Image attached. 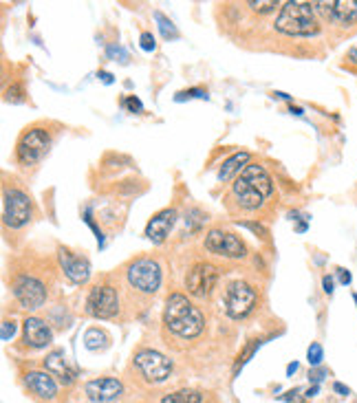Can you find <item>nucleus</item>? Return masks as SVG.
<instances>
[{
    "mask_svg": "<svg viewBox=\"0 0 357 403\" xmlns=\"http://www.w3.org/2000/svg\"><path fill=\"white\" fill-rule=\"evenodd\" d=\"M164 326L174 337L194 339L203 333L205 318L201 313V308L194 306L192 300H188V296H183V293H172V296L166 300Z\"/></svg>",
    "mask_w": 357,
    "mask_h": 403,
    "instance_id": "obj_1",
    "label": "nucleus"
},
{
    "mask_svg": "<svg viewBox=\"0 0 357 403\" xmlns=\"http://www.w3.org/2000/svg\"><path fill=\"white\" fill-rule=\"evenodd\" d=\"M274 194L272 176L265 172L258 163H249V166L236 176L234 186H231V196L238 200L243 210H258L265 198Z\"/></svg>",
    "mask_w": 357,
    "mask_h": 403,
    "instance_id": "obj_2",
    "label": "nucleus"
},
{
    "mask_svg": "<svg viewBox=\"0 0 357 403\" xmlns=\"http://www.w3.org/2000/svg\"><path fill=\"white\" fill-rule=\"evenodd\" d=\"M276 31L289 35V38H311V35L320 33V18L313 9V3H284L276 23Z\"/></svg>",
    "mask_w": 357,
    "mask_h": 403,
    "instance_id": "obj_3",
    "label": "nucleus"
},
{
    "mask_svg": "<svg viewBox=\"0 0 357 403\" xmlns=\"http://www.w3.org/2000/svg\"><path fill=\"white\" fill-rule=\"evenodd\" d=\"M133 366L139 379H144L150 386L166 383L172 377V359L155 351V348H141V351H137L133 357Z\"/></svg>",
    "mask_w": 357,
    "mask_h": 403,
    "instance_id": "obj_4",
    "label": "nucleus"
},
{
    "mask_svg": "<svg viewBox=\"0 0 357 403\" xmlns=\"http://www.w3.org/2000/svg\"><path fill=\"white\" fill-rule=\"evenodd\" d=\"M49 145H51L49 131H44L40 126L27 128L16 145V161L20 163L23 168H31L38 161H42V157L49 152Z\"/></svg>",
    "mask_w": 357,
    "mask_h": 403,
    "instance_id": "obj_5",
    "label": "nucleus"
},
{
    "mask_svg": "<svg viewBox=\"0 0 357 403\" xmlns=\"http://www.w3.org/2000/svg\"><path fill=\"white\" fill-rule=\"evenodd\" d=\"M86 313L95 320H115L119 315V293L109 282H97L86 296Z\"/></svg>",
    "mask_w": 357,
    "mask_h": 403,
    "instance_id": "obj_6",
    "label": "nucleus"
},
{
    "mask_svg": "<svg viewBox=\"0 0 357 403\" xmlns=\"http://www.w3.org/2000/svg\"><path fill=\"white\" fill-rule=\"evenodd\" d=\"M128 284L144 296H155L162 287V267L152 258H137L126 267Z\"/></svg>",
    "mask_w": 357,
    "mask_h": 403,
    "instance_id": "obj_7",
    "label": "nucleus"
},
{
    "mask_svg": "<svg viewBox=\"0 0 357 403\" xmlns=\"http://www.w3.org/2000/svg\"><path fill=\"white\" fill-rule=\"evenodd\" d=\"M256 300L258 296L252 284H247L243 280H234L227 284L223 293V308L231 320H243L254 311Z\"/></svg>",
    "mask_w": 357,
    "mask_h": 403,
    "instance_id": "obj_8",
    "label": "nucleus"
},
{
    "mask_svg": "<svg viewBox=\"0 0 357 403\" xmlns=\"http://www.w3.org/2000/svg\"><path fill=\"white\" fill-rule=\"evenodd\" d=\"M315 13L333 29H351L357 25V0H320Z\"/></svg>",
    "mask_w": 357,
    "mask_h": 403,
    "instance_id": "obj_9",
    "label": "nucleus"
},
{
    "mask_svg": "<svg viewBox=\"0 0 357 403\" xmlns=\"http://www.w3.org/2000/svg\"><path fill=\"white\" fill-rule=\"evenodd\" d=\"M33 216L31 198L27 192L18 188H5L3 192V221L11 229L25 227Z\"/></svg>",
    "mask_w": 357,
    "mask_h": 403,
    "instance_id": "obj_10",
    "label": "nucleus"
},
{
    "mask_svg": "<svg viewBox=\"0 0 357 403\" xmlns=\"http://www.w3.org/2000/svg\"><path fill=\"white\" fill-rule=\"evenodd\" d=\"M11 291H13V298L23 308H40L49 296L44 282L31 276V273H18L11 282Z\"/></svg>",
    "mask_w": 357,
    "mask_h": 403,
    "instance_id": "obj_11",
    "label": "nucleus"
},
{
    "mask_svg": "<svg viewBox=\"0 0 357 403\" xmlns=\"http://www.w3.org/2000/svg\"><path fill=\"white\" fill-rule=\"evenodd\" d=\"M221 278V269L212 263H196L186 276V289L192 298H210Z\"/></svg>",
    "mask_w": 357,
    "mask_h": 403,
    "instance_id": "obj_12",
    "label": "nucleus"
},
{
    "mask_svg": "<svg viewBox=\"0 0 357 403\" xmlns=\"http://www.w3.org/2000/svg\"><path fill=\"white\" fill-rule=\"evenodd\" d=\"M203 247L212 255H221V258H229V260L245 258V253H247V247L241 238L225 229H210L205 234Z\"/></svg>",
    "mask_w": 357,
    "mask_h": 403,
    "instance_id": "obj_13",
    "label": "nucleus"
},
{
    "mask_svg": "<svg viewBox=\"0 0 357 403\" xmlns=\"http://www.w3.org/2000/svg\"><path fill=\"white\" fill-rule=\"evenodd\" d=\"M84 392L88 401L93 403H117L123 395V386L115 377H99V379L88 381L84 386Z\"/></svg>",
    "mask_w": 357,
    "mask_h": 403,
    "instance_id": "obj_14",
    "label": "nucleus"
},
{
    "mask_svg": "<svg viewBox=\"0 0 357 403\" xmlns=\"http://www.w3.org/2000/svg\"><path fill=\"white\" fill-rule=\"evenodd\" d=\"M60 267L64 271V276L75 284H84L91 278V263H88L86 255H80L64 247L60 249Z\"/></svg>",
    "mask_w": 357,
    "mask_h": 403,
    "instance_id": "obj_15",
    "label": "nucleus"
},
{
    "mask_svg": "<svg viewBox=\"0 0 357 403\" xmlns=\"http://www.w3.org/2000/svg\"><path fill=\"white\" fill-rule=\"evenodd\" d=\"M25 386L29 392L40 401H56L58 397V383L56 377H51L47 371H31L25 375Z\"/></svg>",
    "mask_w": 357,
    "mask_h": 403,
    "instance_id": "obj_16",
    "label": "nucleus"
},
{
    "mask_svg": "<svg viewBox=\"0 0 357 403\" xmlns=\"http://www.w3.org/2000/svg\"><path fill=\"white\" fill-rule=\"evenodd\" d=\"M44 371L56 377L60 383H64V386H73V383L78 381V371L71 366V361L66 359L64 351H60V348H56V351H51L44 359Z\"/></svg>",
    "mask_w": 357,
    "mask_h": 403,
    "instance_id": "obj_17",
    "label": "nucleus"
},
{
    "mask_svg": "<svg viewBox=\"0 0 357 403\" xmlns=\"http://www.w3.org/2000/svg\"><path fill=\"white\" fill-rule=\"evenodd\" d=\"M174 223H176V212L174 210H162V212H157L148 221L144 236L148 238L150 243L162 245V243H166V238L170 236Z\"/></svg>",
    "mask_w": 357,
    "mask_h": 403,
    "instance_id": "obj_18",
    "label": "nucleus"
},
{
    "mask_svg": "<svg viewBox=\"0 0 357 403\" xmlns=\"http://www.w3.org/2000/svg\"><path fill=\"white\" fill-rule=\"evenodd\" d=\"M23 342L29 348H47L53 342V331L40 318H27L23 322Z\"/></svg>",
    "mask_w": 357,
    "mask_h": 403,
    "instance_id": "obj_19",
    "label": "nucleus"
},
{
    "mask_svg": "<svg viewBox=\"0 0 357 403\" xmlns=\"http://www.w3.org/2000/svg\"><path fill=\"white\" fill-rule=\"evenodd\" d=\"M249 152H236L234 157H229L223 166H221V170H219V181L221 183H225V181H229L234 174H238V172H243L247 166H249Z\"/></svg>",
    "mask_w": 357,
    "mask_h": 403,
    "instance_id": "obj_20",
    "label": "nucleus"
},
{
    "mask_svg": "<svg viewBox=\"0 0 357 403\" xmlns=\"http://www.w3.org/2000/svg\"><path fill=\"white\" fill-rule=\"evenodd\" d=\"M162 403H203V392L194 388H181L162 399Z\"/></svg>",
    "mask_w": 357,
    "mask_h": 403,
    "instance_id": "obj_21",
    "label": "nucleus"
},
{
    "mask_svg": "<svg viewBox=\"0 0 357 403\" xmlns=\"http://www.w3.org/2000/svg\"><path fill=\"white\" fill-rule=\"evenodd\" d=\"M155 18H157L159 29H162V35H164L166 40H174V38H178V31H176V27L172 25L170 18H166L162 11H157V13H155Z\"/></svg>",
    "mask_w": 357,
    "mask_h": 403,
    "instance_id": "obj_22",
    "label": "nucleus"
},
{
    "mask_svg": "<svg viewBox=\"0 0 357 403\" xmlns=\"http://www.w3.org/2000/svg\"><path fill=\"white\" fill-rule=\"evenodd\" d=\"M247 7H252L256 13H272L278 7V3L276 0H249Z\"/></svg>",
    "mask_w": 357,
    "mask_h": 403,
    "instance_id": "obj_23",
    "label": "nucleus"
},
{
    "mask_svg": "<svg viewBox=\"0 0 357 403\" xmlns=\"http://www.w3.org/2000/svg\"><path fill=\"white\" fill-rule=\"evenodd\" d=\"M176 102H183V100H207V90L205 88H190V90H181L176 93L174 97Z\"/></svg>",
    "mask_w": 357,
    "mask_h": 403,
    "instance_id": "obj_24",
    "label": "nucleus"
},
{
    "mask_svg": "<svg viewBox=\"0 0 357 403\" xmlns=\"http://www.w3.org/2000/svg\"><path fill=\"white\" fill-rule=\"evenodd\" d=\"M5 100L11 102V104H20V102H25V86H23V84H13V86H9V88H7Z\"/></svg>",
    "mask_w": 357,
    "mask_h": 403,
    "instance_id": "obj_25",
    "label": "nucleus"
},
{
    "mask_svg": "<svg viewBox=\"0 0 357 403\" xmlns=\"http://www.w3.org/2000/svg\"><path fill=\"white\" fill-rule=\"evenodd\" d=\"M307 359H309L311 366H320V363H322V359H325V351H322V346H320L317 342H313V344L309 346Z\"/></svg>",
    "mask_w": 357,
    "mask_h": 403,
    "instance_id": "obj_26",
    "label": "nucleus"
},
{
    "mask_svg": "<svg viewBox=\"0 0 357 403\" xmlns=\"http://www.w3.org/2000/svg\"><path fill=\"white\" fill-rule=\"evenodd\" d=\"M121 106H123V108H128L131 113H144V106H141V102H139L135 95H128L126 100L121 102Z\"/></svg>",
    "mask_w": 357,
    "mask_h": 403,
    "instance_id": "obj_27",
    "label": "nucleus"
},
{
    "mask_svg": "<svg viewBox=\"0 0 357 403\" xmlns=\"http://www.w3.org/2000/svg\"><path fill=\"white\" fill-rule=\"evenodd\" d=\"M258 346H260V342H252V344H249V346L245 348V353H243V355L238 357L236 366H234V371H236V373H238V368H241V366H243V363H245V361H247L249 357H252V355H254V351H256V348H258Z\"/></svg>",
    "mask_w": 357,
    "mask_h": 403,
    "instance_id": "obj_28",
    "label": "nucleus"
},
{
    "mask_svg": "<svg viewBox=\"0 0 357 403\" xmlns=\"http://www.w3.org/2000/svg\"><path fill=\"white\" fill-rule=\"evenodd\" d=\"M139 42H141V49L144 51H155V47H157V42H155V35L152 33H141V38H139Z\"/></svg>",
    "mask_w": 357,
    "mask_h": 403,
    "instance_id": "obj_29",
    "label": "nucleus"
},
{
    "mask_svg": "<svg viewBox=\"0 0 357 403\" xmlns=\"http://www.w3.org/2000/svg\"><path fill=\"white\" fill-rule=\"evenodd\" d=\"M13 333H16V322L13 320L3 322V342H9L13 337Z\"/></svg>",
    "mask_w": 357,
    "mask_h": 403,
    "instance_id": "obj_30",
    "label": "nucleus"
},
{
    "mask_svg": "<svg viewBox=\"0 0 357 403\" xmlns=\"http://www.w3.org/2000/svg\"><path fill=\"white\" fill-rule=\"evenodd\" d=\"M337 280H340L342 284H351V273L340 267V269H337Z\"/></svg>",
    "mask_w": 357,
    "mask_h": 403,
    "instance_id": "obj_31",
    "label": "nucleus"
},
{
    "mask_svg": "<svg viewBox=\"0 0 357 403\" xmlns=\"http://www.w3.org/2000/svg\"><path fill=\"white\" fill-rule=\"evenodd\" d=\"M333 390H335L337 395H340V397H349V395H351V390L344 386V383H340V381H335V383H333Z\"/></svg>",
    "mask_w": 357,
    "mask_h": 403,
    "instance_id": "obj_32",
    "label": "nucleus"
},
{
    "mask_svg": "<svg viewBox=\"0 0 357 403\" xmlns=\"http://www.w3.org/2000/svg\"><path fill=\"white\" fill-rule=\"evenodd\" d=\"M322 287H325V293H327V296H331V293H333V287H335L333 278H331V276H325V278H322Z\"/></svg>",
    "mask_w": 357,
    "mask_h": 403,
    "instance_id": "obj_33",
    "label": "nucleus"
},
{
    "mask_svg": "<svg viewBox=\"0 0 357 403\" xmlns=\"http://www.w3.org/2000/svg\"><path fill=\"white\" fill-rule=\"evenodd\" d=\"M325 375H327L325 371H311V373H309V379H311V381L315 383V386H317V383L325 379Z\"/></svg>",
    "mask_w": 357,
    "mask_h": 403,
    "instance_id": "obj_34",
    "label": "nucleus"
},
{
    "mask_svg": "<svg viewBox=\"0 0 357 403\" xmlns=\"http://www.w3.org/2000/svg\"><path fill=\"white\" fill-rule=\"evenodd\" d=\"M243 227H249V229L256 231V234H265V229H262L260 225H256V223H243Z\"/></svg>",
    "mask_w": 357,
    "mask_h": 403,
    "instance_id": "obj_35",
    "label": "nucleus"
},
{
    "mask_svg": "<svg viewBox=\"0 0 357 403\" xmlns=\"http://www.w3.org/2000/svg\"><path fill=\"white\" fill-rule=\"evenodd\" d=\"M346 58H349L351 62H355V64H357V47H353V49L346 53Z\"/></svg>",
    "mask_w": 357,
    "mask_h": 403,
    "instance_id": "obj_36",
    "label": "nucleus"
},
{
    "mask_svg": "<svg viewBox=\"0 0 357 403\" xmlns=\"http://www.w3.org/2000/svg\"><path fill=\"white\" fill-rule=\"evenodd\" d=\"M99 78H102L104 84H113V76H111V73H99Z\"/></svg>",
    "mask_w": 357,
    "mask_h": 403,
    "instance_id": "obj_37",
    "label": "nucleus"
},
{
    "mask_svg": "<svg viewBox=\"0 0 357 403\" xmlns=\"http://www.w3.org/2000/svg\"><path fill=\"white\" fill-rule=\"evenodd\" d=\"M317 390H320V388H317V386H313V388H309V390H307V395H305V397H309V399H311V397H315V395H317Z\"/></svg>",
    "mask_w": 357,
    "mask_h": 403,
    "instance_id": "obj_38",
    "label": "nucleus"
},
{
    "mask_svg": "<svg viewBox=\"0 0 357 403\" xmlns=\"http://www.w3.org/2000/svg\"><path fill=\"white\" fill-rule=\"evenodd\" d=\"M296 371H298V363H289L287 366V375H294Z\"/></svg>",
    "mask_w": 357,
    "mask_h": 403,
    "instance_id": "obj_39",
    "label": "nucleus"
},
{
    "mask_svg": "<svg viewBox=\"0 0 357 403\" xmlns=\"http://www.w3.org/2000/svg\"><path fill=\"white\" fill-rule=\"evenodd\" d=\"M353 300H355V304H357V296H353Z\"/></svg>",
    "mask_w": 357,
    "mask_h": 403,
    "instance_id": "obj_40",
    "label": "nucleus"
}]
</instances>
